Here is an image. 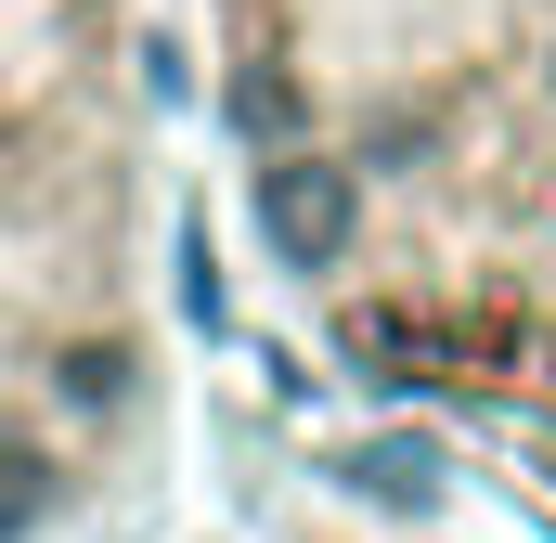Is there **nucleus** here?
I'll return each mask as SVG.
<instances>
[{
	"label": "nucleus",
	"mask_w": 556,
	"mask_h": 543,
	"mask_svg": "<svg viewBox=\"0 0 556 543\" xmlns=\"http://www.w3.org/2000/svg\"><path fill=\"white\" fill-rule=\"evenodd\" d=\"M220 39L337 350L556 427V0H220Z\"/></svg>",
	"instance_id": "nucleus-1"
}]
</instances>
